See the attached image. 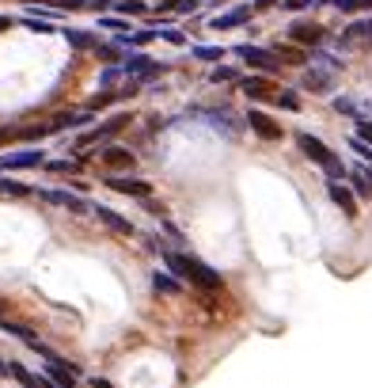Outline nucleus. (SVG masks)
<instances>
[{"label":"nucleus","mask_w":372,"mask_h":388,"mask_svg":"<svg viewBox=\"0 0 372 388\" xmlns=\"http://www.w3.org/2000/svg\"><path fill=\"white\" fill-rule=\"evenodd\" d=\"M118 65H122L126 76L141 80V84H144V80H156V76H164V72H167V65H164V61H152L149 54H126Z\"/></svg>","instance_id":"nucleus-3"},{"label":"nucleus","mask_w":372,"mask_h":388,"mask_svg":"<svg viewBox=\"0 0 372 388\" xmlns=\"http://www.w3.org/2000/svg\"><path fill=\"white\" fill-rule=\"evenodd\" d=\"M42 168H46V172H53V175H76L80 160H42Z\"/></svg>","instance_id":"nucleus-25"},{"label":"nucleus","mask_w":372,"mask_h":388,"mask_svg":"<svg viewBox=\"0 0 372 388\" xmlns=\"http://www.w3.org/2000/svg\"><path fill=\"white\" fill-rule=\"evenodd\" d=\"M247 129L251 134H258L262 137V141H281V137H285V129H281V122H273L270 115H266V111H258V107H247Z\"/></svg>","instance_id":"nucleus-7"},{"label":"nucleus","mask_w":372,"mask_h":388,"mask_svg":"<svg viewBox=\"0 0 372 388\" xmlns=\"http://www.w3.org/2000/svg\"><path fill=\"white\" fill-rule=\"evenodd\" d=\"M0 191H8V194H31V187H23V183H15V179H4V183H0Z\"/></svg>","instance_id":"nucleus-37"},{"label":"nucleus","mask_w":372,"mask_h":388,"mask_svg":"<svg viewBox=\"0 0 372 388\" xmlns=\"http://www.w3.org/2000/svg\"><path fill=\"white\" fill-rule=\"evenodd\" d=\"M61 35H65V42H69L72 50H95V42H99L95 35H87V31H76V27H61Z\"/></svg>","instance_id":"nucleus-19"},{"label":"nucleus","mask_w":372,"mask_h":388,"mask_svg":"<svg viewBox=\"0 0 372 388\" xmlns=\"http://www.w3.org/2000/svg\"><path fill=\"white\" fill-rule=\"evenodd\" d=\"M115 8H118L122 15H144V12H149L141 0H115Z\"/></svg>","instance_id":"nucleus-33"},{"label":"nucleus","mask_w":372,"mask_h":388,"mask_svg":"<svg viewBox=\"0 0 372 388\" xmlns=\"http://www.w3.org/2000/svg\"><path fill=\"white\" fill-rule=\"evenodd\" d=\"M118 80H126L122 65H110V69H103V72H99V84H103V88H115Z\"/></svg>","instance_id":"nucleus-30"},{"label":"nucleus","mask_w":372,"mask_h":388,"mask_svg":"<svg viewBox=\"0 0 372 388\" xmlns=\"http://www.w3.org/2000/svg\"><path fill=\"white\" fill-rule=\"evenodd\" d=\"M289 42L315 50V46L327 42V27H319V23H312V19H293L289 23Z\"/></svg>","instance_id":"nucleus-5"},{"label":"nucleus","mask_w":372,"mask_h":388,"mask_svg":"<svg viewBox=\"0 0 372 388\" xmlns=\"http://www.w3.org/2000/svg\"><path fill=\"white\" fill-rule=\"evenodd\" d=\"M357 137H361V141H369V145H372V118H369V115L357 122Z\"/></svg>","instance_id":"nucleus-36"},{"label":"nucleus","mask_w":372,"mask_h":388,"mask_svg":"<svg viewBox=\"0 0 372 388\" xmlns=\"http://www.w3.org/2000/svg\"><path fill=\"white\" fill-rule=\"evenodd\" d=\"M23 4H53V0H23Z\"/></svg>","instance_id":"nucleus-43"},{"label":"nucleus","mask_w":372,"mask_h":388,"mask_svg":"<svg viewBox=\"0 0 372 388\" xmlns=\"http://www.w3.org/2000/svg\"><path fill=\"white\" fill-rule=\"evenodd\" d=\"M346 179L353 183V194L372 198V172H369V168H353V172H346Z\"/></svg>","instance_id":"nucleus-20"},{"label":"nucleus","mask_w":372,"mask_h":388,"mask_svg":"<svg viewBox=\"0 0 372 388\" xmlns=\"http://www.w3.org/2000/svg\"><path fill=\"white\" fill-rule=\"evenodd\" d=\"M335 111H342V115H357V118H365L369 111H372V103H357V99H350V95H338V99H335Z\"/></svg>","instance_id":"nucleus-22"},{"label":"nucleus","mask_w":372,"mask_h":388,"mask_svg":"<svg viewBox=\"0 0 372 388\" xmlns=\"http://www.w3.org/2000/svg\"><path fill=\"white\" fill-rule=\"evenodd\" d=\"M152 289H156V293H164V297H179L183 293V282L175 278L171 270H156V274H152Z\"/></svg>","instance_id":"nucleus-17"},{"label":"nucleus","mask_w":372,"mask_h":388,"mask_svg":"<svg viewBox=\"0 0 372 388\" xmlns=\"http://www.w3.org/2000/svg\"><path fill=\"white\" fill-rule=\"evenodd\" d=\"M342 15H357V12H372V0H330Z\"/></svg>","instance_id":"nucleus-26"},{"label":"nucleus","mask_w":372,"mask_h":388,"mask_svg":"<svg viewBox=\"0 0 372 388\" xmlns=\"http://www.w3.org/2000/svg\"><path fill=\"white\" fill-rule=\"evenodd\" d=\"M251 8H232V12H224V15H217L213 23H209V27L213 31H228V27H244V23H251Z\"/></svg>","instance_id":"nucleus-16"},{"label":"nucleus","mask_w":372,"mask_h":388,"mask_svg":"<svg viewBox=\"0 0 372 388\" xmlns=\"http://www.w3.org/2000/svg\"><path fill=\"white\" fill-rule=\"evenodd\" d=\"M92 213L99 217V221L107 225L110 232H118V236H133V232H137L133 221H129V217H122V213H115L110 206H92Z\"/></svg>","instance_id":"nucleus-14"},{"label":"nucleus","mask_w":372,"mask_h":388,"mask_svg":"<svg viewBox=\"0 0 372 388\" xmlns=\"http://www.w3.org/2000/svg\"><path fill=\"white\" fill-rule=\"evenodd\" d=\"M133 122V115H110L103 126H95V129H87V134H80L76 137V152L84 149V145H99V141H110L115 134H122V129Z\"/></svg>","instance_id":"nucleus-4"},{"label":"nucleus","mask_w":372,"mask_h":388,"mask_svg":"<svg viewBox=\"0 0 372 388\" xmlns=\"http://www.w3.org/2000/svg\"><path fill=\"white\" fill-rule=\"evenodd\" d=\"M87 385H92V388H115L110 381H103V377H87Z\"/></svg>","instance_id":"nucleus-41"},{"label":"nucleus","mask_w":372,"mask_h":388,"mask_svg":"<svg viewBox=\"0 0 372 388\" xmlns=\"http://www.w3.org/2000/svg\"><path fill=\"white\" fill-rule=\"evenodd\" d=\"M8 377H15L23 388H38V377L31 373L27 366H19V362H8Z\"/></svg>","instance_id":"nucleus-24"},{"label":"nucleus","mask_w":372,"mask_h":388,"mask_svg":"<svg viewBox=\"0 0 372 388\" xmlns=\"http://www.w3.org/2000/svg\"><path fill=\"white\" fill-rule=\"evenodd\" d=\"M315 0H281V8H289V12H304V8H312Z\"/></svg>","instance_id":"nucleus-38"},{"label":"nucleus","mask_w":372,"mask_h":388,"mask_svg":"<svg viewBox=\"0 0 372 388\" xmlns=\"http://www.w3.org/2000/svg\"><path fill=\"white\" fill-rule=\"evenodd\" d=\"M19 23H23L27 31H35V35H53V31H58L50 19H35V15H27V19H19Z\"/></svg>","instance_id":"nucleus-29"},{"label":"nucleus","mask_w":372,"mask_h":388,"mask_svg":"<svg viewBox=\"0 0 372 388\" xmlns=\"http://www.w3.org/2000/svg\"><path fill=\"white\" fill-rule=\"evenodd\" d=\"M0 316H4V309H0Z\"/></svg>","instance_id":"nucleus-44"},{"label":"nucleus","mask_w":372,"mask_h":388,"mask_svg":"<svg viewBox=\"0 0 372 388\" xmlns=\"http://www.w3.org/2000/svg\"><path fill=\"white\" fill-rule=\"evenodd\" d=\"M12 27V19H8V15H0V31H8Z\"/></svg>","instance_id":"nucleus-42"},{"label":"nucleus","mask_w":372,"mask_h":388,"mask_svg":"<svg viewBox=\"0 0 372 388\" xmlns=\"http://www.w3.org/2000/svg\"><path fill=\"white\" fill-rule=\"evenodd\" d=\"M330 88H335V72L323 69V65H315V61L304 65V92H312V95H330Z\"/></svg>","instance_id":"nucleus-9"},{"label":"nucleus","mask_w":372,"mask_h":388,"mask_svg":"<svg viewBox=\"0 0 372 388\" xmlns=\"http://www.w3.org/2000/svg\"><path fill=\"white\" fill-rule=\"evenodd\" d=\"M0 331H8L12 339H19V343H27V346L38 343V335L27 328V323H15V320H4V316H0Z\"/></svg>","instance_id":"nucleus-21"},{"label":"nucleus","mask_w":372,"mask_h":388,"mask_svg":"<svg viewBox=\"0 0 372 388\" xmlns=\"http://www.w3.org/2000/svg\"><path fill=\"white\" fill-rule=\"evenodd\" d=\"M99 27H103V31H115V35H126V31H133V27H129V19H118V15H99Z\"/></svg>","instance_id":"nucleus-28"},{"label":"nucleus","mask_w":372,"mask_h":388,"mask_svg":"<svg viewBox=\"0 0 372 388\" xmlns=\"http://www.w3.org/2000/svg\"><path fill=\"white\" fill-rule=\"evenodd\" d=\"M232 54H236V58H244L251 69H258V72H278V54H273V50H262V46L239 42Z\"/></svg>","instance_id":"nucleus-8"},{"label":"nucleus","mask_w":372,"mask_h":388,"mask_svg":"<svg viewBox=\"0 0 372 388\" xmlns=\"http://www.w3.org/2000/svg\"><path fill=\"white\" fill-rule=\"evenodd\" d=\"M350 149L357 152V156H365L369 164H372V145H369V141H361V137H350Z\"/></svg>","instance_id":"nucleus-35"},{"label":"nucleus","mask_w":372,"mask_h":388,"mask_svg":"<svg viewBox=\"0 0 372 388\" xmlns=\"http://www.w3.org/2000/svg\"><path fill=\"white\" fill-rule=\"evenodd\" d=\"M296 149H301L304 156L312 160V164H319L323 172L330 175V179H346V164L327 149V145L319 141V137H312V134H296Z\"/></svg>","instance_id":"nucleus-2"},{"label":"nucleus","mask_w":372,"mask_h":388,"mask_svg":"<svg viewBox=\"0 0 372 388\" xmlns=\"http://www.w3.org/2000/svg\"><path fill=\"white\" fill-rule=\"evenodd\" d=\"M156 38H164V42H171V46H186V35H183V31H175V27L156 31Z\"/></svg>","instance_id":"nucleus-34"},{"label":"nucleus","mask_w":372,"mask_h":388,"mask_svg":"<svg viewBox=\"0 0 372 388\" xmlns=\"http://www.w3.org/2000/svg\"><path fill=\"white\" fill-rule=\"evenodd\" d=\"M190 54H194L198 61L217 65V61H224V54H228V50H224V46H190Z\"/></svg>","instance_id":"nucleus-23"},{"label":"nucleus","mask_w":372,"mask_h":388,"mask_svg":"<svg viewBox=\"0 0 372 388\" xmlns=\"http://www.w3.org/2000/svg\"><path fill=\"white\" fill-rule=\"evenodd\" d=\"M99 156H103V164L115 168V172H129V168L137 164V156H133L129 149H122V145H107V149H103Z\"/></svg>","instance_id":"nucleus-15"},{"label":"nucleus","mask_w":372,"mask_h":388,"mask_svg":"<svg viewBox=\"0 0 372 388\" xmlns=\"http://www.w3.org/2000/svg\"><path fill=\"white\" fill-rule=\"evenodd\" d=\"M46 152L42 149H23V152H8L4 160H0V168H8V172H23V168H42Z\"/></svg>","instance_id":"nucleus-13"},{"label":"nucleus","mask_w":372,"mask_h":388,"mask_svg":"<svg viewBox=\"0 0 372 388\" xmlns=\"http://www.w3.org/2000/svg\"><path fill=\"white\" fill-rule=\"evenodd\" d=\"M118 50H122L118 42H95V54H99L103 61H122V54H118Z\"/></svg>","instance_id":"nucleus-31"},{"label":"nucleus","mask_w":372,"mask_h":388,"mask_svg":"<svg viewBox=\"0 0 372 388\" xmlns=\"http://www.w3.org/2000/svg\"><path fill=\"white\" fill-rule=\"evenodd\" d=\"M164 229H167V236H171V240H175V244H186V236H183V232H179V229H175V225H171V221H164Z\"/></svg>","instance_id":"nucleus-39"},{"label":"nucleus","mask_w":372,"mask_h":388,"mask_svg":"<svg viewBox=\"0 0 372 388\" xmlns=\"http://www.w3.org/2000/svg\"><path fill=\"white\" fill-rule=\"evenodd\" d=\"M327 198L335 202V206L342 209V213L350 217V221H357V198H353V191L346 187L342 179H330V183H327Z\"/></svg>","instance_id":"nucleus-11"},{"label":"nucleus","mask_w":372,"mask_h":388,"mask_svg":"<svg viewBox=\"0 0 372 388\" xmlns=\"http://www.w3.org/2000/svg\"><path fill=\"white\" fill-rule=\"evenodd\" d=\"M38 198L50 202V206H65V209H72V213H92V202H84L72 191H38Z\"/></svg>","instance_id":"nucleus-12"},{"label":"nucleus","mask_w":372,"mask_h":388,"mask_svg":"<svg viewBox=\"0 0 372 388\" xmlns=\"http://www.w3.org/2000/svg\"><path fill=\"white\" fill-rule=\"evenodd\" d=\"M236 88L247 95V99H255V103L273 99V95H278V84H273L270 76H239V80H236Z\"/></svg>","instance_id":"nucleus-10"},{"label":"nucleus","mask_w":372,"mask_h":388,"mask_svg":"<svg viewBox=\"0 0 372 388\" xmlns=\"http://www.w3.org/2000/svg\"><path fill=\"white\" fill-rule=\"evenodd\" d=\"M107 187L118 191V194H129V198H141V202L152 198V183L149 179H137V175H126V172L107 175Z\"/></svg>","instance_id":"nucleus-6"},{"label":"nucleus","mask_w":372,"mask_h":388,"mask_svg":"<svg viewBox=\"0 0 372 388\" xmlns=\"http://www.w3.org/2000/svg\"><path fill=\"white\" fill-rule=\"evenodd\" d=\"M209 80H213V84H236V80H239V72L232 69V65H213Z\"/></svg>","instance_id":"nucleus-27"},{"label":"nucleus","mask_w":372,"mask_h":388,"mask_svg":"<svg viewBox=\"0 0 372 388\" xmlns=\"http://www.w3.org/2000/svg\"><path fill=\"white\" fill-rule=\"evenodd\" d=\"M281 0H255V8H251V12H270V8H278Z\"/></svg>","instance_id":"nucleus-40"},{"label":"nucleus","mask_w":372,"mask_h":388,"mask_svg":"<svg viewBox=\"0 0 372 388\" xmlns=\"http://www.w3.org/2000/svg\"><path fill=\"white\" fill-rule=\"evenodd\" d=\"M273 54H278V61H289V65H308V50L304 46H296V42H281V46H273Z\"/></svg>","instance_id":"nucleus-18"},{"label":"nucleus","mask_w":372,"mask_h":388,"mask_svg":"<svg viewBox=\"0 0 372 388\" xmlns=\"http://www.w3.org/2000/svg\"><path fill=\"white\" fill-rule=\"evenodd\" d=\"M273 99H278V107H281V111H293V115L301 111V95H296V92H278Z\"/></svg>","instance_id":"nucleus-32"},{"label":"nucleus","mask_w":372,"mask_h":388,"mask_svg":"<svg viewBox=\"0 0 372 388\" xmlns=\"http://www.w3.org/2000/svg\"><path fill=\"white\" fill-rule=\"evenodd\" d=\"M160 255H164L167 270H171L179 282H190V286H198V289H221L224 286L221 274H217L209 263H201V259H194L186 252H167V248H160Z\"/></svg>","instance_id":"nucleus-1"}]
</instances>
